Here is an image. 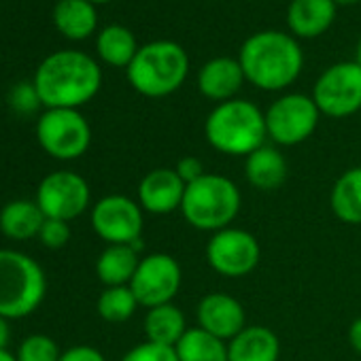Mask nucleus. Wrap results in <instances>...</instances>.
<instances>
[{
	"instance_id": "f257e3e1",
	"label": "nucleus",
	"mask_w": 361,
	"mask_h": 361,
	"mask_svg": "<svg viewBox=\"0 0 361 361\" xmlns=\"http://www.w3.org/2000/svg\"><path fill=\"white\" fill-rule=\"evenodd\" d=\"M100 83V66L87 54L73 49L51 54L35 75L37 94L47 109H77L98 94Z\"/></svg>"
},
{
	"instance_id": "f03ea898",
	"label": "nucleus",
	"mask_w": 361,
	"mask_h": 361,
	"mask_svg": "<svg viewBox=\"0 0 361 361\" xmlns=\"http://www.w3.org/2000/svg\"><path fill=\"white\" fill-rule=\"evenodd\" d=\"M238 62L251 85L264 92H281L300 77L304 54L293 37L279 30H264L245 41Z\"/></svg>"
},
{
	"instance_id": "7ed1b4c3",
	"label": "nucleus",
	"mask_w": 361,
	"mask_h": 361,
	"mask_svg": "<svg viewBox=\"0 0 361 361\" xmlns=\"http://www.w3.org/2000/svg\"><path fill=\"white\" fill-rule=\"evenodd\" d=\"M204 136L209 145L224 155H251L266 145V115L251 100L234 98L217 104L207 121Z\"/></svg>"
},
{
	"instance_id": "20e7f679",
	"label": "nucleus",
	"mask_w": 361,
	"mask_h": 361,
	"mask_svg": "<svg viewBox=\"0 0 361 361\" xmlns=\"http://www.w3.org/2000/svg\"><path fill=\"white\" fill-rule=\"evenodd\" d=\"M243 207V196L232 178L207 172L202 178L185 188L180 215L200 232H221L232 228Z\"/></svg>"
},
{
	"instance_id": "39448f33",
	"label": "nucleus",
	"mask_w": 361,
	"mask_h": 361,
	"mask_svg": "<svg viewBox=\"0 0 361 361\" xmlns=\"http://www.w3.org/2000/svg\"><path fill=\"white\" fill-rule=\"evenodd\" d=\"M190 56L174 41H153L138 49L128 66L130 85L147 98H166L185 83Z\"/></svg>"
},
{
	"instance_id": "423d86ee",
	"label": "nucleus",
	"mask_w": 361,
	"mask_h": 361,
	"mask_svg": "<svg viewBox=\"0 0 361 361\" xmlns=\"http://www.w3.org/2000/svg\"><path fill=\"white\" fill-rule=\"evenodd\" d=\"M47 293V276L32 257L0 249V317L24 319L32 314Z\"/></svg>"
},
{
	"instance_id": "0eeeda50",
	"label": "nucleus",
	"mask_w": 361,
	"mask_h": 361,
	"mask_svg": "<svg viewBox=\"0 0 361 361\" xmlns=\"http://www.w3.org/2000/svg\"><path fill=\"white\" fill-rule=\"evenodd\" d=\"M264 115L268 138L279 147H295L314 134L321 111L306 94H285L276 98Z\"/></svg>"
},
{
	"instance_id": "6e6552de",
	"label": "nucleus",
	"mask_w": 361,
	"mask_h": 361,
	"mask_svg": "<svg viewBox=\"0 0 361 361\" xmlns=\"http://www.w3.org/2000/svg\"><path fill=\"white\" fill-rule=\"evenodd\" d=\"M39 145L56 159H77L92 142V128L77 109H47L37 123Z\"/></svg>"
},
{
	"instance_id": "1a4fd4ad",
	"label": "nucleus",
	"mask_w": 361,
	"mask_h": 361,
	"mask_svg": "<svg viewBox=\"0 0 361 361\" xmlns=\"http://www.w3.org/2000/svg\"><path fill=\"white\" fill-rule=\"evenodd\" d=\"M312 100L321 115L342 119L361 109V66L353 62H338L329 66L314 83Z\"/></svg>"
},
{
	"instance_id": "9d476101",
	"label": "nucleus",
	"mask_w": 361,
	"mask_h": 361,
	"mask_svg": "<svg viewBox=\"0 0 361 361\" xmlns=\"http://www.w3.org/2000/svg\"><path fill=\"white\" fill-rule=\"evenodd\" d=\"M180 285H183V270L170 253H149L140 257V264L130 281L132 293L147 310L170 304Z\"/></svg>"
},
{
	"instance_id": "9b49d317",
	"label": "nucleus",
	"mask_w": 361,
	"mask_h": 361,
	"mask_svg": "<svg viewBox=\"0 0 361 361\" xmlns=\"http://www.w3.org/2000/svg\"><path fill=\"white\" fill-rule=\"evenodd\" d=\"M262 259V247L257 238L240 228H226L211 234L207 243L209 266L226 279H243L251 274Z\"/></svg>"
},
{
	"instance_id": "f8f14e48",
	"label": "nucleus",
	"mask_w": 361,
	"mask_h": 361,
	"mask_svg": "<svg viewBox=\"0 0 361 361\" xmlns=\"http://www.w3.org/2000/svg\"><path fill=\"white\" fill-rule=\"evenodd\" d=\"M90 198V185L81 174L58 170L41 180L35 202L47 219L71 221L87 211Z\"/></svg>"
},
{
	"instance_id": "ddd939ff",
	"label": "nucleus",
	"mask_w": 361,
	"mask_h": 361,
	"mask_svg": "<svg viewBox=\"0 0 361 361\" xmlns=\"http://www.w3.org/2000/svg\"><path fill=\"white\" fill-rule=\"evenodd\" d=\"M142 213L136 200L111 194L92 209V228L106 245H138L145 228Z\"/></svg>"
},
{
	"instance_id": "4468645a",
	"label": "nucleus",
	"mask_w": 361,
	"mask_h": 361,
	"mask_svg": "<svg viewBox=\"0 0 361 361\" xmlns=\"http://www.w3.org/2000/svg\"><path fill=\"white\" fill-rule=\"evenodd\" d=\"M196 321L198 327L226 342H230L247 327V314L243 304L234 295L224 291H211L198 302Z\"/></svg>"
},
{
	"instance_id": "2eb2a0df",
	"label": "nucleus",
	"mask_w": 361,
	"mask_h": 361,
	"mask_svg": "<svg viewBox=\"0 0 361 361\" xmlns=\"http://www.w3.org/2000/svg\"><path fill=\"white\" fill-rule=\"evenodd\" d=\"M185 183L174 168H153L138 183V204L151 215H170L180 211Z\"/></svg>"
},
{
	"instance_id": "dca6fc26",
	"label": "nucleus",
	"mask_w": 361,
	"mask_h": 361,
	"mask_svg": "<svg viewBox=\"0 0 361 361\" xmlns=\"http://www.w3.org/2000/svg\"><path fill=\"white\" fill-rule=\"evenodd\" d=\"M245 73L238 60L234 58H213L198 73V90L204 98L215 102L234 100L245 83Z\"/></svg>"
},
{
	"instance_id": "f3484780",
	"label": "nucleus",
	"mask_w": 361,
	"mask_h": 361,
	"mask_svg": "<svg viewBox=\"0 0 361 361\" xmlns=\"http://www.w3.org/2000/svg\"><path fill=\"white\" fill-rule=\"evenodd\" d=\"M289 174V164L281 149L264 145L245 157V176L249 185L259 192H274L283 188Z\"/></svg>"
},
{
	"instance_id": "a211bd4d",
	"label": "nucleus",
	"mask_w": 361,
	"mask_h": 361,
	"mask_svg": "<svg viewBox=\"0 0 361 361\" xmlns=\"http://www.w3.org/2000/svg\"><path fill=\"white\" fill-rule=\"evenodd\" d=\"M281 340L266 325H247L228 342L230 361H279Z\"/></svg>"
},
{
	"instance_id": "6ab92c4d",
	"label": "nucleus",
	"mask_w": 361,
	"mask_h": 361,
	"mask_svg": "<svg viewBox=\"0 0 361 361\" xmlns=\"http://www.w3.org/2000/svg\"><path fill=\"white\" fill-rule=\"evenodd\" d=\"M336 18L334 0H291L287 9V26L302 39H314L329 30Z\"/></svg>"
},
{
	"instance_id": "aec40b11",
	"label": "nucleus",
	"mask_w": 361,
	"mask_h": 361,
	"mask_svg": "<svg viewBox=\"0 0 361 361\" xmlns=\"http://www.w3.org/2000/svg\"><path fill=\"white\" fill-rule=\"evenodd\" d=\"M140 243L138 245H106L96 262V274L104 287L130 285L138 264Z\"/></svg>"
},
{
	"instance_id": "412c9836",
	"label": "nucleus",
	"mask_w": 361,
	"mask_h": 361,
	"mask_svg": "<svg viewBox=\"0 0 361 361\" xmlns=\"http://www.w3.org/2000/svg\"><path fill=\"white\" fill-rule=\"evenodd\" d=\"M142 327H145L147 342H155V344L172 346V348L178 344V340L183 338L185 331L190 329L185 312L172 302L149 308L145 314Z\"/></svg>"
},
{
	"instance_id": "4be33fe9",
	"label": "nucleus",
	"mask_w": 361,
	"mask_h": 361,
	"mask_svg": "<svg viewBox=\"0 0 361 361\" xmlns=\"http://www.w3.org/2000/svg\"><path fill=\"white\" fill-rule=\"evenodd\" d=\"M329 207L342 224L361 226V166H353L336 178Z\"/></svg>"
},
{
	"instance_id": "5701e85b",
	"label": "nucleus",
	"mask_w": 361,
	"mask_h": 361,
	"mask_svg": "<svg viewBox=\"0 0 361 361\" xmlns=\"http://www.w3.org/2000/svg\"><path fill=\"white\" fill-rule=\"evenodd\" d=\"M45 219L47 217L43 215L37 202L13 200L0 211V230H3L7 238H13V240H28L35 236L39 238V232Z\"/></svg>"
},
{
	"instance_id": "b1692460",
	"label": "nucleus",
	"mask_w": 361,
	"mask_h": 361,
	"mask_svg": "<svg viewBox=\"0 0 361 361\" xmlns=\"http://www.w3.org/2000/svg\"><path fill=\"white\" fill-rule=\"evenodd\" d=\"M56 28L68 39H85L96 30L98 16L90 0H60L54 9Z\"/></svg>"
},
{
	"instance_id": "393cba45",
	"label": "nucleus",
	"mask_w": 361,
	"mask_h": 361,
	"mask_svg": "<svg viewBox=\"0 0 361 361\" xmlns=\"http://www.w3.org/2000/svg\"><path fill=\"white\" fill-rule=\"evenodd\" d=\"M178 361H230L228 342L204 331L202 327H190L174 346Z\"/></svg>"
},
{
	"instance_id": "a878e982",
	"label": "nucleus",
	"mask_w": 361,
	"mask_h": 361,
	"mask_svg": "<svg viewBox=\"0 0 361 361\" xmlns=\"http://www.w3.org/2000/svg\"><path fill=\"white\" fill-rule=\"evenodd\" d=\"M98 56L111 64V66H130L134 56L138 54V45H136V39L134 35L126 28V26H119V24H111L106 26L100 35H98Z\"/></svg>"
},
{
	"instance_id": "bb28decb",
	"label": "nucleus",
	"mask_w": 361,
	"mask_h": 361,
	"mask_svg": "<svg viewBox=\"0 0 361 361\" xmlns=\"http://www.w3.org/2000/svg\"><path fill=\"white\" fill-rule=\"evenodd\" d=\"M138 300L132 293L130 285H121V287H104V291L98 298V314L109 321V323H126L134 317L136 308H138Z\"/></svg>"
},
{
	"instance_id": "cd10ccee",
	"label": "nucleus",
	"mask_w": 361,
	"mask_h": 361,
	"mask_svg": "<svg viewBox=\"0 0 361 361\" xmlns=\"http://www.w3.org/2000/svg\"><path fill=\"white\" fill-rule=\"evenodd\" d=\"M16 357L18 361H60L62 353L56 340H51L45 334H35L20 344Z\"/></svg>"
},
{
	"instance_id": "c85d7f7f",
	"label": "nucleus",
	"mask_w": 361,
	"mask_h": 361,
	"mask_svg": "<svg viewBox=\"0 0 361 361\" xmlns=\"http://www.w3.org/2000/svg\"><path fill=\"white\" fill-rule=\"evenodd\" d=\"M121 361H178L176 350L172 346H161L155 342H142L130 348Z\"/></svg>"
},
{
	"instance_id": "c756f323",
	"label": "nucleus",
	"mask_w": 361,
	"mask_h": 361,
	"mask_svg": "<svg viewBox=\"0 0 361 361\" xmlns=\"http://www.w3.org/2000/svg\"><path fill=\"white\" fill-rule=\"evenodd\" d=\"M39 240L49 247V249H62L68 245L71 240V228L68 221H60V219H45L41 232H39Z\"/></svg>"
},
{
	"instance_id": "7c9ffc66",
	"label": "nucleus",
	"mask_w": 361,
	"mask_h": 361,
	"mask_svg": "<svg viewBox=\"0 0 361 361\" xmlns=\"http://www.w3.org/2000/svg\"><path fill=\"white\" fill-rule=\"evenodd\" d=\"M176 174L183 178V183L190 185L194 183V180L202 178L207 174V168H204V161L196 155H185V157H180L174 166Z\"/></svg>"
},
{
	"instance_id": "2f4dec72",
	"label": "nucleus",
	"mask_w": 361,
	"mask_h": 361,
	"mask_svg": "<svg viewBox=\"0 0 361 361\" xmlns=\"http://www.w3.org/2000/svg\"><path fill=\"white\" fill-rule=\"evenodd\" d=\"M11 104H13L18 111H22V113L35 111V109L41 104V98H39V94H37V87H35V85H26V83L18 85V87L13 90V94H11Z\"/></svg>"
},
{
	"instance_id": "473e14b6",
	"label": "nucleus",
	"mask_w": 361,
	"mask_h": 361,
	"mask_svg": "<svg viewBox=\"0 0 361 361\" xmlns=\"http://www.w3.org/2000/svg\"><path fill=\"white\" fill-rule=\"evenodd\" d=\"M60 361H106V359L98 348L87 346V344H79V346H73V348L64 350Z\"/></svg>"
},
{
	"instance_id": "72a5a7b5",
	"label": "nucleus",
	"mask_w": 361,
	"mask_h": 361,
	"mask_svg": "<svg viewBox=\"0 0 361 361\" xmlns=\"http://www.w3.org/2000/svg\"><path fill=\"white\" fill-rule=\"evenodd\" d=\"M348 344L353 346L355 353L361 355V317H357L348 327Z\"/></svg>"
},
{
	"instance_id": "f704fd0d",
	"label": "nucleus",
	"mask_w": 361,
	"mask_h": 361,
	"mask_svg": "<svg viewBox=\"0 0 361 361\" xmlns=\"http://www.w3.org/2000/svg\"><path fill=\"white\" fill-rule=\"evenodd\" d=\"M9 319L0 317V348H7L9 344V338H11V329H9Z\"/></svg>"
},
{
	"instance_id": "c9c22d12",
	"label": "nucleus",
	"mask_w": 361,
	"mask_h": 361,
	"mask_svg": "<svg viewBox=\"0 0 361 361\" xmlns=\"http://www.w3.org/2000/svg\"><path fill=\"white\" fill-rule=\"evenodd\" d=\"M0 361H18V357L11 355L7 348H0Z\"/></svg>"
},
{
	"instance_id": "e433bc0d",
	"label": "nucleus",
	"mask_w": 361,
	"mask_h": 361,
	"mask_svg": "<svg viewBox=\"0 0 361 361\" xmlns=\"http://www.w3.org/2000/svg\"><path fill=\"white\" fill-rule=\"evenodd\" d=\"M355 62L361 66V37H359V41H357V47H355Z\"/></svg>"
},
{
	"instance_id": "4c0bfd02",
	"label": "nucleus",
	"mask_w": 361,
	"mask_h": 361,
	"mask_svg": "<svg viewBox=\"0 0 361 361\" xmlns=\"http://www.w3.org/2000/svg\"><path fill=\"white\" fill-rule=\"evenodd\" d=\"M336 5H353V3H357V0H334Z\"/></svg>"
},
{
	"instance_id": "58836bf2",
	"label": "nucleus",
	"mask_w": 361,
	"mask_h": 361,
	"mask_svg": "<svg viewBox=\"0 0 361 361\" xmlns=\"http://www.w3.org/2000/svg\"><path fill=\"white\" fill-rule=\"evenodd\" d=\"M90 3H111V0H90Z\"/></svg>"
}]
</instances>
